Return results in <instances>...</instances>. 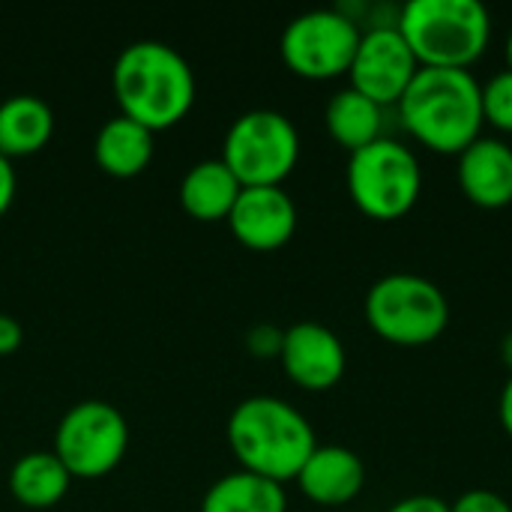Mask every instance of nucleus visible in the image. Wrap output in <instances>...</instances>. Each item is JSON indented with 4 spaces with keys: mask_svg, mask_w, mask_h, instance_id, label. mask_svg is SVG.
Listing matches in <instances>:
<instances>
[{
    "mask_svg": "<svg viewBox=\"0 0 512 512\" xmlns=\"http://www.w3.org/2000/svg\"><path fill=\"white\" fill-rule=\"evenodd\" d=\"M396 114L423 150L459 156L483 135V84L468 69H420Z\"/></svg>",
    "mask_w": 512,
    "mask_h": 512,
    "instance_id": "f257e3e1",
    "label": "nucleus"
},
{
    "mask_svg": "<svg viewBox=\"0 0 512 512\" xmlns=\"http://www.w3.org/2000/svg\"><path fill=\"white\" fill-rule=\"evenodd\" d=\"M114 99L120 114L150 132L183 120L195 102L192 63L168 42L138 39L126 45L111 69Z\"/></svg>",
    "mask_w": 512,
    "mask_h": 512,
    "instance_id": "f03ea898",
    "label": "nucleus"
},
{
    "mask_svg": "<svg viewBox=\"0 0 512 512\" xmlns=\"http://www.w3.org/2000/svg\"><path fill=\"white\" fill-rule=\"evenodd\" d=\"M228 444L243 471L273 483L297 480L315 453V429L300 408L279 396H249L228 417Z\"/></svg>",
    "mask_w": 512,
    "mask_h": 512,
    "instance_id": "7ed1b4c3",
    "label": "nucleus"
},
{
    "mask_svg": "<svg viewBox=\"0 0 512 512\" xmlns=\"http://www.w3.org/2000/svg\"><path fill=\"white\" fill-rule=\"evenodd\" d=\"M399 33L420 69H468L489 51L492 12L480 0H411L399 9Z\"/></svg>",
    "mask_w": 512,
    "mask_h": 512,
    "instance_id": "20e7f679",
    "label": "nucleus"
},
{
    "mask_svg": "<svg viewBox=\"0 0 512 512\" xmlns=\"http://www.w3.org/2000/svg\"><path fill=\"white\" fill-rule=\"evenodd\" d=\"M363 315L381 342L396 348H423L447 333L450 300L426 276L390 273L366 291Z\"/></svg>",
    "mask_w": 512,
    "mask_h": 512,
    "instance_id": "39448f33",
    "label": "nucleus"
},
{
    "mask_svg": "<svg viewBox=\"0 0 512 512\" xmlns=\"http://www.w3.org/2000/svg\"><path fill=\"white\" fill-rule=\"evenodd\" d=\"M345 186L366 219L399 222L420 204L423 168L408 144L384 135L348 156Z\"/></svg>",
    "mask_w": 512,
    "mask_h": 512,
    "instance_id": "423d86ee",
    "label": "nucleus"
},
{
    "mask_svg": "<svg viewBox=\"0 0 512 512\" xmlns=\"http://www.w3.org/2000/svg\"><path fill=\"white\" fill-rule=\"evenodd\" d=\"M219 159L240 186H282L300 162V132L288 114L252 108L228 126Z\"/></svg>",
    "mask_w": 512,
    "mask_h": 512,
    "instance_id": "0eeeda50",
    "label": "nucleus"
},
{
    "mask_svg": "<svg viewBox=\"0 0 512 512\" xmlns=\"http://www.w3.org/2000/svg\"><path fill=\"white\" fill-rule=\"evenodd\" d=\"M360 36V24L342 9H309L288 21L279 51L294 75L306 81H333L348 75Z\"/></svg>",
    "mask_w": 512,
    "mask_h": 512,
    "instance_id": "6e6552de",
    "label": "nucleus"
},
{
    "mask_svg": "<svg viewBox=\"0 0 512 512\" xmlns=\"http://www.w3.org/2000/svg\"><path fill=\"white\" fill-rule=\"evenodd\" d=\"M129 447L126 417L99 399L72 405L54 432V456L72 477H105L114 471Z\"/></svg>",
    "mask_w": 512,
    "mask_h": 512,
    "instance_id": "1a4fd4ad",
    "label": "nucleus"
},
{
    "mask_svg": "<svg viewBox=\"0 0 512 512\" xmlns=\"http://www.w3.org/2000/svg\"><path fill=\"white\" fill-rule=\"evenodd\" d=\"M417 72L420 63L399 27H369L363 30L357 54L351 60L348 87H354L381 108H396Z\"/></svg>",
    "mask_w": 512,
    "mask_h": 512,
    "instance_id": "9d476101",
    "label": "nucleus"
},
{
    "mask_svg": "<svg viewBox=\"0 0 512 512\" xmlns=\"http://www.w3.org/2000/svg\"><path fill=\"white\" fill-rule=\"evenodd\" d=\"M279 360L285 375L309 393L333 390L348 369V351L342 339L318 321L291 324L285 330Z\"/></svg>",
    "mask_w": 512,
    "mask_h": 512,
    "instance_id": "9b49d317",
    "label": "nucleus"
},
{
    "mask_svg": "<svg viewBox=\"0 0 512 512\" xmlns=\"http://www.w3.org/2000/svg\"><path fill=\"white\" fill-rule=\"evenodd\" d=\"M297 219V204L282 186H243L225 222L246 249L276 252L294 237Z\"/></svg>",
    "mask_w": 512,
    "mask_h": 512,
    "instance_id": "f8f14e48",
    "label": "nucleus"
},
{
    "mask_svg": "<svg viewBox=\"0 0 512 512\" xmlns=\"http://www.w3.org/2000/svg\"><path fill=\"white\" fill-rule=\"evenodd\" d=\"M459 192L483 210H504L512 204V144L498 135H480L456 156Z\"/></svg>",
    "mask_w": 512,
    "mask_h": 512,
    "instance_id": "ddd939ff",
    "label": "nucleus"
},
{
    "mask_svg": "<svg viewBox=\"0 0 512 512\" xmlns=\"http://www.w3.org/2000/svg\"><path fill=\"white\" fill-rule=\"evenodd\" d=\"M297 486L300 492L327 510L345 507L351 504L363 486H366V465L363 459L339 444H318L315 453L306 459V465L297 474Z\"/></svg>",
    "mask_w": 512,
    "mask_h": 512,
    "instance_id": "4468645a",
    "label": "nucleus"
},
{
    "mask_svg": "<svg viewBox=\"0 0 512 512\" xmlns=\"http://www.w3.org/2000/svg\"><path fill=\"white\" fill-rule=\"evenodd\" d=\"M384 114L387 108L375 105L354 87H342L330 96L324 108V126L330 138L351 156L384 138Z\"/></svg>",
    "mask_w": 512,
    "mask_h": 512,
    "instance_id": "2eb2a0df",
    "label": "nucleus"
},
{
    "mask_svg": "<svg viewBox=\"0 0 512 512\" xmlns=\"http://www.w3.org/2000/svg\"><path fill=\"white\" fill-rule=\"evenodd\" d=\"M240 189H243L240 180L231 174V168L222 159H204L183 174L180 204L189 216L201 222H219L228 219Z\"/></svg>",
    "mask_w": 512,
    "mask_h": 512,
    "instance_id": "dca6fc26",
    "label": "nucleus"
},
{
    "mask_svg": "<svg viewBox=\"0 0 512 512\" xmlns=\"http://www.w3.org/2000/svg\"><path fill=\"white\" fill-rule=\"evenodd\" d=\"M54 132V111L42 96L15 93L0 102V153L30 156L48 144Z\"/></svg>",
    "mask_w": 512,
    "mask_h": 512,
    "instance_id": "f3484780",
    "label": "nucleus"
},
{
    "mask_svg": "<svg viewBox=\"0 0 512 512\" xmlns=\"http://www.w3.org/2000/svg\"><path fill=\"white\" fill-rule=\"evenodd\" d=\"M93 156L105 174L135 177L153 159V132L144 129L141 123L129 120L126 114H117L99 126Z\"/></svg>",
    "mask_w": 512,
    "mask_h": 512,
    "instance_id": "a211bd4d",
    "label": "nucleus"
},
{
    "mask_svg": "<svg viewBox=\"0 0 512 512\" xmlns=\"http://www.w3.org/2000/svg\"><path fill=\"white\" fill-rule=\"evenodd\" d=\"M69 483H72V474L54 456V450L51 453L33 450V453L21 456L9 471L12 498L30 510H48V507L60 504L63 495L69 492Z\"/></svg>",
    "mask_w": 512,
    "mask_h": 512,
    "instance_id": "6ab92c4d",
    "label": "nucleus"
},
{
    "mask_svg": "<svg viewBox=\"0 0 512 512\" xmlns=\"http://www.w3.org/2000/svg\"><path fill=\"white\" fill-rule=\"evenodd\" d=\"M201 512H288V495L282 483L240 468L207 489Z\"/></svg>",
    "mask_w": 512,
    "mask_h": 512,
    "instance_id": "aec40b11",
    "label": "nucleus"
},
{
    "mask_svg": "<svg viewBox=\"0 0 512 512\" xmlns=\"http://www.w3.org/2000/svg\"><path fill=\"white\" fill-rule=\"evenodd\" d=\"M483 123L512 135V69L495 72L483 84Z\"/></svg>",
    "mask_w": 512,
    "mask_h": 512,
    "instance_id": "412c9836",
    "label": "nucleus"
},
{
    "mask_svg": "<svg viewBox=\"0 0 512 512\" xmlns=\"http://www.w3.org/2000/svg\"><path fill=\"white\" fill-rule=\"evenodd\" d=\"M450 512H512V504L492 489H471L450 504Z\"/></svg>",
    "mask_w": 512,
    "mask_h": 512,
    "instance_id": "4be33fe9",
    "label": "nucleus"
},
{
    "mask_svg": "<svg viewBox=\"0 0 512 512\" xmlns=\"http://www.w3.org/2000/svg\"><path fill=\"white\" fill-rule=\"evenodd\" d=\"M282 339H285V330H279L276 324H255L249 333H246V348L261 357V360H270L282 354Z\"/></svg>",
    "mask_w": 512,
    "mask_h": 512,
    "instance_id": "5701e85b",
    "label": "nucleus"
},
{
    "mask_svg": "<svg viewBox=\"0 0 512 512\" xmlns=\"http://www.w3.org/2000/svg\"><path fill=\"white\" fill-rule=\"evenodd\" d=\"M387 512H450V504L441 501L438 495H411L396 501Z\"/></svg>",
    "mask_w": 512,
    "mask_h": 512,
    "instance_id": "b1692460",
    "label": "nucleus"
},
{
    "mask_svg": "<svg viewBox=\"0 0 512 512\" xmlns=\"http://www.w3.org/2000/svg\"><path fill=\"white\" fill-rule=\"evenodd\" d=\"M21 342H24V330H21V324H18L12 315H3V312H0V354H12V351H18V348H21Z\"/></svg>",
    "mask_w": 512,
    "mask_h": 512,
    "instance_id": "393cba45",
    "label": "nucleus"
},
{
    "mask_svg": "<svg viewBox=\"0 0 512 512\" xmlns=\"http://www.w3.org/2000/svg\"><path fill=\"white\" fill-rule=\"evenodd\" d=\"M15 186H18V177H15V168H12V159H6L0 153V216L12 207V198H15Z\"/></svg>",
    "mask_w": 512,
    "mask_h": 512,
    "instance_id": "a878e982",
    "label": "nucleus"
},
{
    "mask_svg": "<svg viewBox=\"0 0 512 512\" xmlns=\"http://www.w3.org/2000/svg\"><path fill=\"white\" fill-rule=\"evenodd\" d=\"M498 420H501V429L507 432V438L512 441V375L507 378L504 390H501V402H498Z\"/></svg>",
    "mask_w": 512,
    "mask_h": 512,
    "instance_id": "bb28decb",
    "label": "nucleus"
},
{
    "mask_svg": "<svg viewBox=\"0 0 512 512\" xmlns=\"http://www.w3.org/2000/svg\"><path fill=\"white\" fill-rule=\"evenodd\" d=\"M501 357H504V366L510 369L512 375V330L504 336V342H501Z\"/></svg>",
    "mask_w": 512,
    "mask_h": 512,
    "instance_id": "cd10ccee",
    "label": "nucleus"
},
{
    "mask_svg": "<svg viewBox=\"0 0 512 512\" xmlns=\"http://www.w3.org/2000/svg\"><path fill=\"white\" fill-rule=\"evenodd\" d=\"M504 57H507V69H512V30L510 36H507V42H504Z\"/></svg>",
    "mask_w": 512,
    "mask_h": 512,
    "instance_id": "c85d7f7f",
    "label": "nucleus"
}]
</instances>
